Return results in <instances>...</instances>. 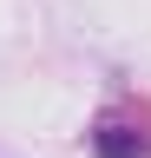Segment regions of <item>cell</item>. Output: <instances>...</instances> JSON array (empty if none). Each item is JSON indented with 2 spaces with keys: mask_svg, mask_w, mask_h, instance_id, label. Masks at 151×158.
<instances>
[{
  "mask_svg": "<svg viewBox=\"0 0 151 158\" xmlns=\"http://www.w3.org/2000/svg\"><path fill=\"white\" fill-rule=\"evenodd\" d=\"M92 152H99V158H145L151 152V125H145V118H138V125H131V118H99Z\"/></svg>",
  "mask_w": 151,
  "mask_h": 158,
  "instance_id": "1",
  "label": "cell"
}]
</instances>
